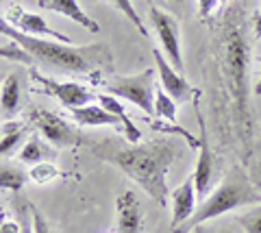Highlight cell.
<instances>
[{
	"instance_id": "30bf717a",
	"label": "cell",
	"mask_w": 261,
	"mask_h": 233,
	"mask_svg": "<svg viewBox=\"0 0 261 233\" xmlns=\"http://www.w3.org/2000/svg\"><path fill=\"white\" fill-rule=\"evenodd\" d=\"M5 20L11 22L13 29H18V31H22V33H27V35L55 39V42H61V44H72V37L63 35L61 31L50 29L42 15L24 11L20 5H9V9H7V13H5Z\"/></svg>"
},
{
	"instance_id": "ba28073f",
	"label": "cell",
	"mask_w": 261,
	"mask_h": 233,
	"mask_svg": "<svg viewBox=\"0 0 261 233\" xmlns=\"http://www.w3.org/2000/svg\"><path fill=\"white\" fill-rule=\"evenodd\" d=\"M29 74L33 76V81H37L42 85V90L46 94H50L53 98H57L63 107L68 109H79V107H85L94 100V94L87 90V87L79 85V83H61V81H55V79H48L44 74H39L35 68H29Z\"/></svg>"
},
{
	"instance_id": "d4e9b609",
	"label": "cell",
	"mask_w": 261,
	"mask_h": 233,
	"mask_svg": "<svg viewBox=\"0 0 261 233\" xmlns=\"http://www.w3.org/2000/svg\"><path fill=\"white\" fill-rule=\"evenodd\" d=\"M109 3L116 7L118 11H122L126 15V18L130 20V24H133V27L140 31V33L144 35V37H148V29L144 27V22H142V18L140 15H137V11H135V7H133V0H109Z\"/></svg>"
},
{
	"instance_id": "f546056e",
	"label": "cell",
	"mask_w": 261,
	"mask_h": 233,
	"mask_svg": "<svg viewBox=\"0 0 261 233\" xmlns=\"http://www.w3.org/2000/svg\"><path fill=\"white\" fill-rule=\"evenodd\" d=\"M192 233H214V229H211L209 224H198V227H196Z\"/></svg>"
},
{
	"instance_id": "d6a6232c",
	"label": "cell",
	"mask_w": 261,
	"mask_h": 233,
	"mask_svg": "<svg viewBox=\"0 0 261 233\" xmlns=\"http://www.w3.org/2000/svg\"><path fill=\"white\" fill-rule=\"evenodd\" d=\"M148 3H152V0H148Z\"/></svg>"
},
{
	"instance_id": "7a4b0ae2",
	"label": "cell",
	"mask_w": 261,
	"mask_h": 233,
	"mask_svg": "<svg viewBox=\"0 0 261 233\" xmlns=\"http://www.w3.org/2000/svg\"><path fill=\"white\" fill-rule=\"evenodd\" d=\"M0 33L7 39L20 42L33 55L35 63H44L46 68L70 72V74H89L94 81L100 74V70L109 68V63L113 61V53L107 42H98L89 46H72V44L53 42V39L46 37H33L13 29L5 18L0 20Z\"/></svg>"
},
{
	"instance_id": "1f68e13d",
	"label": "cell",
	"mask_w": 261,
	"mask_h": 233,
	"mask_svg": "<svg viewBox=\"0 0 261 233\" xmlns=\"http://www.w3.org/2000/svg\"><path fill=\"white\" fill-rule=\"evenodd\" d=\"M22 233H35V229H29L27 224H22Z\"/></svg>"
},
{
	"instance_id": "8fae6325",
	"label": "cell",
	"mask_w": 261,
	"mask_h": 233,
	"mask_svg": "<svg viewBox=\"0 0 261 233\" xmlns=\"http://www.w3.org/2000/svg\"><path fill=\"white\" fill-rule=\"evenodd\" d=\"M152 57H154V63H157V74H159V81L163 85L168 96H172L176 102H187V100H194L196 96L200 94V90H196L187 83V79L181 74L178 70H174L172 63H168L163 53L154 48L152 50Z\"/></svg>"
},
{
	"instance_id": "9c48e42d",
	"label": "cell",
	"mask_w": 261,
	"mask_h": 233,
	"mask_svg": "<svg viewBox=\"0 0 261 233\" xmlns=\"http://www.w3.org/2000/svg\"><path fill=\"white\" fill-rule=\"evenodd\" d=\"M150 22L159 35L163 50L170 57V63L183 74V55H181V39H178V24L168 11H161L159 7L150 5Z\"/></svg>"
},
{
	"instance_id": "f1b7e54d",
	"label": "cell",
	"mask_w": 261,
	"mask_h": 233,
	"mask_svg": "<svg viewBox=\"0 0 261 233\" xmlns=\"http://www.w3.org/2000/svg\"><path fill=\"white\" fill-rule=\"evenodd\" d=\"M0 233H22V224L15 222V220H3Z\"/></svg>"
},
{
	"instance_id": "2e32d148",
	"label": "cell",
	"mask_w": 261,
	"mask_h": 233,
	"mask_svg": "<svg viewBox=\"0 0 261 233\" xmlns=\"http://www.w3.org/2000/svg\"><path fill=\"white\" fill-rule=\"evenodd\" d=\"M72 118H74V122L79 126H116L124 131L122 120L100 105H85V107L72 109Z\"/></svg>"
},
{
	"instance_id": "4dcf8cb0",
	"label": "cell",
	"mask_w": 261,
	"mask_h": 233,
	"mask_svg": "<svg viewBox=\"0 0 261 233\" xmlns=\"http://www.w3.org/2000/svg\"><path fill=\"white\" fill-rule=\"evenodd\" d=\"M166 3H170V5H174V7H181L185 0H166Z\"/></svg>"
},
{
	"instance_id": "4316f807",
	"label": "cell",
	"mask_w": 261,
	"mask_h": 233,
	"mask_svg": "<svg viewBox=\"0 0 261 233\" xmlns=\"http://www.w3.org/2000/svg\"><path fill=\"white\" fill-rule=\"evenodd\" d=\"M220 5H222V0H198V15L202 20H209L220 9Z\"/></svg>"
},
{
	"instance_id": "cb8c5ba5",
	"label": "cell",
	"mask_w": 261,
	"mask_h": 233,
	"mask_svg": "<svg viewBox=\"0 0 261 233\" xmlns=\"http://www.w3.org/2000/svg\"><path fill=\"white\" fill-rule=\"evenodd\" d=\"M29 176H31V181H35V183H48V181L57 179V176H63V172L55 164L42 162V164H35V166L31 168Z\"/></svg>"
},
{
	"instance_id": "3957f363",
	"label": "cell",
	"mask_w": 261,
	"mask_h": 233,
	"mask_svg": "<svg viewBox=\"0 0 261 233\" xmlns=\"http://www.w3.org/2000/svg\"><path fill=\"white\" fill-rule=\"evenodd\" d=\"M222 72L228 94L233 98L235 109V124L242 140L248 144L250 135V109H248V59L250 48L244 35L242 11L231 9L224 18V33H222Z\"/></svg>"
},
{
	"instance_id": "7402d4cb",
	"label": "cell",
	"mask_w": 261,
	"mask_h": 233,
	"mask_svg": "<svg viewBox=\"0 0 261 233\" xmlns=\"http://www.w3.org/2000/svg\"><path fill=\"white\" fill-rule=\"evenodd\" d=\"M174 98L168 96L166 92L157 90V96H154V116L159 120H166V122H174L176 120V105Z\"/></svg>"
},
{
	"instance_id": "44dd1931",
	"label": "cell",
	"mask_w": 261,
	"mask_h": 233,
	"mask_svg": "<svg viewBox=\"0 0 261 233\" xmlns=\"http://www.w3.org/2000/svg\"><path fill=\"white\" fill-rule=\"evenodd\" d=\"M0 55H3V59L24 63V66H29V68H33V63H35L33 55L20 42H13V39H9V42H3V46H0Z\"/></svg>"
},
{
	"instance_id": "83f0119b",
	"label": "cell",
	"mask_w": 261,
	"mask_h": 233,
	"mask_svg": "<svg viewBox=\"0 0 261 233\" xmlns=\"http://www.w3.org/2000/svg\"><path fill=\"white\" fill-rule=\"evenodd\" d=\"M252 27H255V37H261V11L252 15ZM255 92L261 96V76H259V81H257Z\"/></svg>"
},
{
	"instance_id": "e0dca14e",
	"label": "cell",
	"mask_w": 261,
	"mask_h": 233,
	"mask_svg": "<svg viewBox=\"0 0 261 233\" xmlns=\"http://www.w3.org/2000/svg\"><path fill=\"white\" fill-rule=\"evenodd\" d=\"M98 98V105L105 107L107 111H111L113 116H118L122 120V124H124V135H126V140L130 144H137V142H142V133H140V128L135 126V122L128 118V114L124 111V107L118 102L116 96H107V94H98L96 96Z\"/></svg>"
},
{
	"instance_id": "5b68a950",
	"label": "cell",
	"mask_w": 261,
	"mask_h": 233,
	"mask_svg": "<svg viewBox=\"0 0 261 233\" xmlns=\"http://www.w3.org/2000/svg\"><path fill=\"white\" fill-rule=\"evenodd\" d=\"M200 96V94H198ZM198 96L194 98V109H196V120H198L200 126V146H198V159H196V170H194V186H196V194L198 198H207L211 192H214V186L218 183L220 176V157L214 152L207 138V124L205 118L200 114V105H198Z\"/></svg>"
},
{
	"instance_id": "52a82bcc",
	"label": "cell",
	"mask_w": 261,
	"mask_h": 233,
	"mask_svg": "<svg viewBox=\"0 0 261 233\" xmlns=\"http://www.w3.org/2000/svg\"><path fill=\"white\" fill-rule=\"evenodd\" d=\"M29 122H33V126H35L37 131L57 148L79 146V144L85 142L83 135H81V128H76L74 124H70L68 120H63L61 116L53 114V111L33 109L29 114Z\"/></svg>"
},
{
	"instance_id": "5bb4252c",
	"label": "cell",
	"mask_w": 261,
	"mask_h": 233,
	"mask_svg": "<svg viewBox=\"0 0 261 233\" xmlns=\"http://www.w3.org/2000/svg\"><path fill=\"white\" fill-rule=\"evenodd\" d=\"M37 7H39V9L65 15V18H70L72 22L85 27L87 31H92V33H98V31H100V24L89 18V15L81 9V5L76 3V0H37Z\"/></svg>"
},
{
	"instance_id": "6da1fadb",
	"label": "cell",
	"mask_w": 261,
	"mask_h": 233,
	"mask_svg": "<svg viewBox=\"0 0 261 233\" xmlns=\"http://www.w3.org/2000/svg\"><path fill=\"white\" fill-rule=\"evenodd\" d=\"M89 152L100 162L116 164L130 181H135L157 205L168 203V172L178 157V146L168 138L137 144L102 140L89 144Z\"/></svg>"
},
{
	"instance_id": "4fadbf2b",
	"label": "cell",
	"mask_w": 261,
	"mask_h": 233,
	"mask_svg": "<svg viewBox=\"0 0 261 233\" xmlns=\"http://www.w3.org/2000/svg\"><path fill=\"white\" fill-rule=\"evenodd\" d=\"M118 233H140L142 231V207L135 192H122L118 203Z\"/></svg>"
},
{
	"instance_id": "277c9868",
	"label": "cell",
	"mask_w": 261,
	"mask_h": 233,
	"mask_svg": "<svg viewBox=\"0 0 261 233\" xmlns=\"http://www.w3.org/2000/svg\"><path fill=\"white\" fill-rule=\"evenodd\" d=\"M259 203H261V192L252 186L248 174L244 172L240 166H231L228 172L224 174L222 183L202 200L192 218L172 233H190L198 227V224H205L207 220H214L226 212H233V210L244 207V205L252 207V205H259Z\"/></svg>"
},
{
	"instance_id": "484cf974",
	"label": "cell",
	"mask_w": 261,
	"mask_h": 233,
	"mask_svg": "<svg viewBox=\"0 0 261 233\" xmlns=\"http://www.w3.org/2000/svg\"><path fill=\"white\" fill-rule=\"evenodd\" d=\"M29 210H31V218H33V229H35V233H53L50 227H48V222L44 218V214L37 210L33 203H29Z\"/></svg>"
},
{
	"instance_id": "603a6c76",
	"label": "cell",
	"mask_w": 261,
	"mask_h": 233,
	"mask_svg": "<svg viewBox=\"0 0 261 233\" xmlns=\"http://www.w3.org/2000/svg\"><path fill=\"white\" fill-rule=\"evenodd\" d=\"M235 222L240 224L244 233H261V203L252 205L248 212L238 214Z\"/></svg>"
},
{
	"instance_id": "7c38bea8",
	"label": "cell",
	"mask_w": 261,
	"mask_h": 233,
	"mask_svg": "<svg viewBox=\"0 0 261 233\" xmlns=\"http://www.w3.org/2000/svg\"><path fill=\"white\" fill-rule=\"evenodd\" d=\"M196 186H194V176L185 179L181 186L172 192V231H176L181 224L194 216L196 212Z\"/></svg>"
},
{
	"instance_id": "ffe728a7",
	"label": "cell",
	"mask_w": 261,
	"mask_h": 233,
	"mask_svg": "<svg viewBox=\"0 0 261 233\" xmlns=\"http://www.w3.org/2000/svg\"><path fill=\"white\" fill-rule=\"evenodd\" d=\"M27 179H31V176L24 172L20 166H15V164L5 162L3 168H0V188H3V190L20 192L24 188V183H27Z\"/></svg>"
},
{
	"instance_id": "9a60e30c",
	"label": "cell",
	"mask_w": 261,
	"mask_h": 233,
	"mask_svg": "<svg viewBox=\"0 0 261 233\" xmlns=\"http://www.w3.org/2000/svg\"><path fill=\"white\" fill-rule=\"evenodd\" d=\"M22 87H24L22 72L5 74L3 87H0V111H3L5 120H13V116L18 114L20 100H22Z\"/></svg>"
},
{
	"instance_id": "ac0fdd59",
	"label": "cell",
	"mask_w": 261,
	"mask_h": 233,
	"mask_svg": "<svg viewBox=\"0 0 261 233\" xmlns=\"http://www.w3.org/2000/svg\"><path fill=\"white\" fill-rule=\"evenodd\" d=\"M27 131H29V120H5L3 135H0V152H3V157L11 155L15 146H20Z\"/></svg>"
},
{
	"instance_id": "8992f818",
	"label": "cell",
	"mask_w": 261,
	"mask_h": 233,
	"mask_svg": "<svg viewBox=\"0 0 261 233\" xmlns=\"http://www.w3.org/2000/svg\"><path fill=\"white\" fill-rule=\"evenodd\" d=\"M107 90L113 96H120V98L137 105L148 116H154V96H157V90H154L152 68H146L140 74H133V76H113L107 85Z\"/></svg>"
},
{
	"instance_id": "d6986e66",
	"label": "cell",
	"mask_w": 261,
	"mask_h": 233,
	"mask_svg": "<svg viewBox=\"0 0 261 233\" xmlns=\"http://www.w3.org/2000/svg\"><path fill=\"white\" fill-rule=\"evenodd\" d=\"M55 159H57V150L50 148L42 138H37V135H33L20 150V162L22 164L35 166V164H42V162H55Z\"/></svg>"
}]
</instances>
